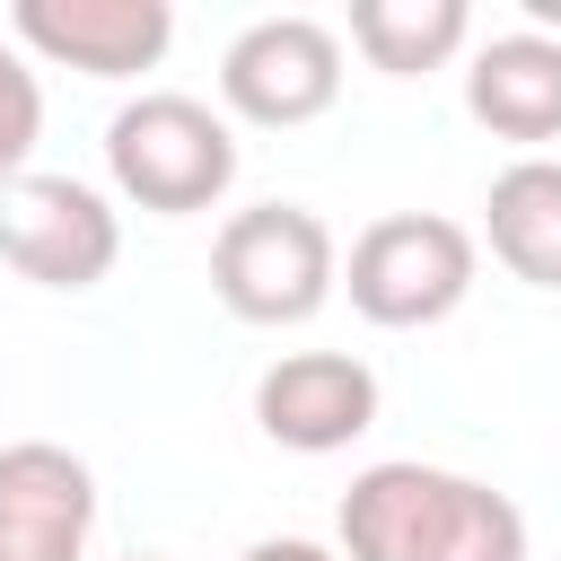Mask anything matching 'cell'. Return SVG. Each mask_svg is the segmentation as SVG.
Here are the masks:
<instances>
[{
	"mask_svg": "<svg viewBox=\"0 0 561 561\" xmlns=\"http://www.w3.org/2000/svg\"><path fill=\"white\" fill-rule=\"evenodd\" d=\"M35 131H44V88H35V70L0 44V184H9V175H26Z\"/></svg>",
	"mask_w": 561,
	"mask_h": 561,
	"instance_id": "cell-13",
	"label": "cell"
},
{
	"mask_svg": "<svg viewBox=\"0 0 561 561\" xmlns=\"http://www.w3.org/2000/svg\"><path fill=\"white\" fill-rule=\"evenodd\" d=\"M465 105L482 131H500L517 149L561 140V35H535V26L491 35L465 70Z\"/></svg>",
	"mask_w": 561,
	"mask_h": 561,
	"instance_id": "cell-10",
	"label": "cell"
},
{
	"mask_svg": "<svg viewBox=\"0 0 561 561\" xmlns=\"http://www.w3.org/2000/svg\"><path fill=\"white\" fill-rule=\"evenodd\" d=\"M526 18H535V35H552L561 26V0H526Z\"/></svg>",
	"mask_w": 561,
	"mask_h": 561,
	"instance_id": "cell-15",
	"label": "cell"
},
{
	"mask_svg": "<svg viewBox=\"0 0 561 561\" xmlns=\"http://www.w3.org/2000/svg\"><path fill=\"white\" fill-rule=\"evenodd\" d=\"M465 35H473V9L465 0H351V44L386 79L447 70L465 53Z\"/></svg>",
	"mask_w": 561,
	"mask_h": 561,
	"instance_id": "cell-12",
	"label": "cell"
},
{
	"mask_svg": "<svg viewBox=\"0 0 561 561\" xmlns=\"http://www.w3.org/2000/svg\"><path fill=\"white\" fill-rule=\"evenodd\" d=\"M254 421L272 447L333 456V447L377 430V368L351 351H289L254 377Z\"/></svg>",
	"mask_w": 561,
	"mask_h": 561,
	"instance_id": "cell-8",
	"label": "cell"
},
{
	"mask_svg": "<svg viewBox=\"0 0 561 561\" xmlns=\"http://www.w3.org/2000/svg\"><path fill=\"white\" fill-rule=\"evenodd\" d=\"M237 561H342V552H324V543H307V535H263V543H245Z\"/></svg>",
	"mask_w": 561,
	"mask_h": 561,
	"instance_id": "cell-14",
	"label": "cell"
},
{
	"mask_svg": "<svg viewBox=\"0 0 561 561\" xmlns=\"http://www.w3.org/2000/svg\"><path fill=\"white\" fill-rule=\"evenodd\" d=\"M210 289L237 324H307L342 289V245L307 202H254L219 228Z\"/></svg>",
	"mask_w": 561,
	"mask_h": 561,
	"instance_id": "cell-3",
	"label": "cell"
},
{
	"mask_svg": "<svg viewBox=\"0 0 561 561\" xmlns=\"http://www.w3.org/2000/svg\"><path fill=\"white\" fill-rule=\"evenodd\" d=\"M219 96L237 123L263 131H298L342 96V35L324 18H254L228 53H219Z\"/></svg>",
	"mask_w": 561,
	"mask_h": 561,
	"instance_id": "cell-6",
	"label": "cell"
},
{
	"mask_svg": "<svg viewBox=\"0 0 561 561\" xmlns=\"http://www.w3.org/2000/svg\"><path fill=\"white\" fill-rule=\"evenodd\" d=\"M9 26H18L26 53L79 70V79H140L175 44L167 0H18Z\"/></svg>",
	"mask_w": 561,
	"mask_h": 561,
	"instance_id": "cell-7",
	"label": "cell"
},
{
	"mask_svg": "<svg viewBox=\"0 0 561 561\" xmlns=\"http://www.w3.org/2000/svg\"><path fill=\"white\" fill-rule=\"evenodd\" d=\"M342 561H526V517L508 491L394 456L342 491Z\"/></svg>",
	"mask_w": 561,
	"mask_h": 561,
	"instance_id": "cell-1",
	"label": "cell"
},
{
	"mask_svg": "<svg viewBox=\"0 0 561 561\" xmlns=\"http://www.w3.org/2000/svg\"><path fill=\"white\" fill-rule=\"evenodd\" d=\"M482 228H491V254L535 280V289H561V158H517L491 175V202H482Z\"/></svg>",
	"mask_w": 561,
	"mask_h": 561,
	"instance_id": "cell-11",
	"label": "cell"
},
{
	"mask_svg": "<svg viewBox=\"0 0 561 561\" xmlns=\"http://www.w3.org/2000/svg\"><path fill=\"white\" fill-rule=\"evenodd\" d=\"M123 254V219L79 175H9L0 184V263L35 289H96Z\"/></svg>",
	"mask_w": 561,
	"mask_h": 561,
	"instance_id": "cell-5",
	"label": "cell"
},
{
	"mask_svg": "<svg viewBox=\"0 0 561 561\" xmlns=\"http://www.w3.org/2000/svg\"><path fill=\"white\" fill-rule=\"evenodd\" d=\"M96 473L53 438L0 447V561H88Z\"/></svg>",
	"mask_w": 561,
	"mask_h": 561,
	"instance_id": "cell-9",
	"label": "cell"
},
{
	"mask_svg": "<svg viewBox=\"0 0 561 561\" xmlns=\"http://www.w3.org/2000/svg\"><path fill=\"white\" fill-rule=\"evenodd\" d=\"M131 561H158V552H131Z\"/></svg>",
	"mask_w": 561,
	"mask_h": 561,
	"instance_id": "cell-16",
	"label": "cell"
},
{
	"mask_svg": "<svg viewBox=\"0 0 561 561\" xmlns=\"http://www.w3.org/2000/svg\"><path fill=\"white\" fill-rule=\"evenodd\" d=\"M105 175L123 202H140L158 219H193L237 184V131L202 96L149 88L105 123Z\"/></svg>",
	"mask_w": 561,
	"mask_h": 561,
	"instance_id": "cell-2",
	"label": "cell"
},
{
	"mask_svg": "<svg viewBox=\"0 0 561 561\" xmlns=\"http://www.w3.org/2000/svg\"><path fill=\"white\" fill-rule=\"evenodd\" d=\"M473 228L438 219V210H386L351 237V263H342V289L368 324L386 333H412V324H447L465 298H473Z\"/></svg>",
	"mask_w": 561,
	"mask_h": 561,
	"instance_id": "cell-4",
	"label": "cell"
}]
</instances>
